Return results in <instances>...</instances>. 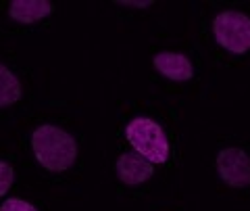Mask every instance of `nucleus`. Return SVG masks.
I'll use <instances>...</instances> for the list:
<instances>
[{"instance_id":"nucleus-1","label":"nucleus","mask_w":250,"mask_h":211,"mask_svg":"<svg viewBox=\"0 0 250 211\" xmlns=\"http://www.w3.org/2000/svg\"><path fill=\"white\" fill-rule=\"evenodd\" d=\"M31 148L38 163L50 171H67L77 159V142L75 138L59 126L36 128L31 134Z\"/></svg>"},{"instance_id":"nucleus-2","label":"nucleus","mask_w":250,"mask_h":211,"mask_svg":"<svg viewBox=\"0 0 250 211\" xmlns=\"http://www.w3.org/2000/svg\"><path fill=\"white\" fill-rule=\"evenodd\" d=\"M125 136L131 148L142 155L144 159H148L152 165L159 163H167L169 159V140L167 134L159 123L150 117H134L127 126H125Z\"/></svg>"},{"instance_id":"nucleus-3","label":"nucleus","mask_w":250,"mask_h":211,"mask_svg":"<svg viewBox=\"0 0 250 211\" xmlns=\"http://www.w3.org/2000/svg\"><path fill=\"white\" fill-rule=\"evenodd\" d=\"M213 34L217 44L231 54H244L250 50V17L244 13H219L213 21Z\"/></svg>"},{"instance_id":"nucleus-4","label":"nucleus","mask_w":250,"mask_h":211,"mask_svg":"<svg viewBox=\"0 0 250 211\" xmlns=\"http://www.w3.org/2000/svg\"><path fill=\"white\" fill-rule=\"evenodd\" d=\"M217 174L225 184L244 188L250 184V157L242 148H223L217 155Z\"/></svg>"},{"instance_id":"nucleus-5","label":"nucleus","mask_w":250,"mask_h":211,"mask_svg":"<svg viewBox=\"0 0 250 211\" xmlns=\"http://www.w3.org/2000/svg\"><path fill=\"white\" fill-rule=\"evenodd\" d=\"M154 174V165L148 159H144L142 155H138L136 151L123 153L117 159V178L127 186H138L144 184L146 180H150Z\"/></svg>"},{"instance_id":"nucleus-6","label":"nucleus","mask_w":250,"mask_h":211,"mask_svg":"<svg viewBox=\"0 0 250 211\" xmlns=\"http://www.w3.org/2000/svg\"><path fill=\"white\" fill-rule=\"evenodd\" d=\"M154 67L163 77L171 82H188L194 75L192 61L182 52H159L154 54Z\"/></svg>"},{"instance_id":"nucleus-7","label":"nucleus","mask_w":250,"mask_h":211,"mask_svg":"<svg viewBox=\"0 0 250 211\" xmlns=\"http://www.w3.org/2000/svg\"><path fill=\"white\" fill-rule=\"evenodd\" d=\"M52 13V4L48 0H13L9 4V15L11 19L23 25L36 23Z\"/></svg>"},{"instance_id":"nucleus-8","label":"nucleus","mask_w":250,"mask_h":211,"mask_svg":"<svg viewBox=\"0 0 250 211\" xmlns=\"http://www.w3.org/2000/svg\"><path fill=\"white\" fill-rule=\"evenodd\" d=\"M21 98V84L17 75L0 63V107H11Z\"/></svg>"},{"instance_id":"nucleus-9","label":"nucleus","mask_w":250,"mask_h":211,"mask_svg":"<svg viewBox=\"0 0 250 211\" xmlns=\"http://www.w3.org/2000/svg\"><path fill=\"white\" fill-rule=\"evenodd\" d=\"M13 180H15L13 165L6 161H0V197H4L9 192V188L13 186Z\"/></svg>"},{"instance_id":"nucleus-10","label":"nucleus","mask_w":250,"mask_h":211,"mask_svg":"<svg viewBox=\"0 0 250 211\" xmlns=\"http://www.w3.org/2000/svg\"><path fill=\"white\" fill-rule=\"evenodd\" d=\"M0 211H38V209L23 199H6L0 205Z\"/></svg>"},{"instance_id":"nucleus-11","label":"nucleus","mask_w":250,"mask_h":211,"mask_svg":"<svg viewBox=\"0 0 250 211\" xmlns=\"http://www.w3.org/2000/svg\"><path fill=\"white\" fill-rule=\"evenodd\" d=\"M121 4H123V6H138V9H140V6H150V2H148V0H144V2H125V0H123Z\"/></svg>"}]
</instances>
